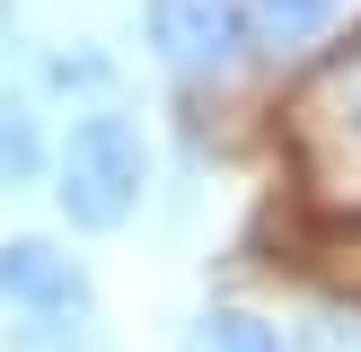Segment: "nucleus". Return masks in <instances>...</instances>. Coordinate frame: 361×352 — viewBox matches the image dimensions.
I'll use <instances>...</instances> for the list:
<instances>
[{"label": "nucleus", "instance_id": "3", "mask_svg": "<svg viewBox=\"0 0 361 352\" xmlns=\"http://www.w3.org/2000/svg\"><path fill=\"white\" fill-rule=\"evenodd\" d=\"M0 308H18V317H80L88 308V264L62 238H44V229H18V238H0Z\"/></svg>", "mask_w": 361, "mask_h": 352}, {"label": "nucleus", "instance_id": "9", "mask_svg": "<svg viewBox=\"0 0 361 352\" xmlns=\"http://www.w3.org/2000/svg\"><path fill=\"white\" fill-rule=\"evenodd\" d=\"M35 35H27V0H0V62H9V53H27Z\"/></svg>", "mask_w": 361, "mask_h": 352}, {"label": "nucleus", "instance_id": "2", "mask_svg": "<svg viewBox=\"0 0 361 352\" xmlns=\"http://www.w3.org/2000/svg\"><path fill=\"white\" fill-rule=\"evenodd\" d=\"M141 53L168 70L176 88H221L256 62L247 44V9L238 0H141Z\"/></svg>", "mask_w": 361, "mask_h": 352}, {"label": "nucleus", "instance_id": "4", "mask_svg": "<svg viewBox=\"0 0 361 352\" xmlns=\"http://www.w3.org/2000/svg\"><path fill=\"white\" fill-rule=\"evenodd\" d=\"M27 88L44 106H106L123 97V62L97 35H53V44H27Z\"/></svg>", "mask_w": 361, "mask_h": 352}, {"label": "nucleus", "instance_id": "7", "mask_svg": "<svg viewBox=\"0 0 361 352\" xmlns=\"http://www.w3.org/2000/svg\"><path fill=\"white\" fill-rule=\"evenodd\" d=\"M203 352H291V334L256 308H212L203 317Z\"/></svg>", "mask_w": 361, "mask_h": 352}, {"label": "nucleus", "instance_id": "5", "mask_svg": "<svg viewBox=\"0 0 361 352\" xmlns=\"http://www.w3.org/2000/svg\"><path fill=\"white\" fill-rule=\"evenodd\" d=\"M256 62H309L317 44H335L353 18V0H238Z\"/></svg>", "mask_w": 361, "mask_h": 352}, {"label": "nucleus", "instance_id": "8", "mask_svg": "<svg viewBox=\"0 0 361 352\" xmlns=\"http://www.w3.org/2000/svg\"><path fill=\"white\" fill-rule=\"evenodd\" d=\"M317 115H326L335 132H344L353 150H361V44H353L344 62L326 70V80H317Z\"/></svg>", "mask_w": 361, "mask_h": 352}, {"label": "nucleus", "instance_id": "6", "mask_svg": "<svg viewBox=\"0 0 361 352\" xmlns=\"http://www.w3.org/2000/svg\"><path fill=\"white\" fill-rule=\"evenodd\" d=\"M53 176V132H44V97L27 80H0V194H35Z\"/></svg>", "mask_w": 361, "mask_h": 352}, {"label": "nucleus", "instance_id": "1", "mask_svg": "<svg viewBox=\"0 0 361 352\" xmlns=\"http://www.w3.org/2000/svg\"><path fill=\"white\" fill-rule=\"evenodd\" d=\"M150 176H159L150 132H141V115L123 97L71 106V132L53 141V176H44L62 229H80V238H115V229L150 203Z\"/></svg>", "mask_w": 361, "mask_h": 352}]
</instances>
